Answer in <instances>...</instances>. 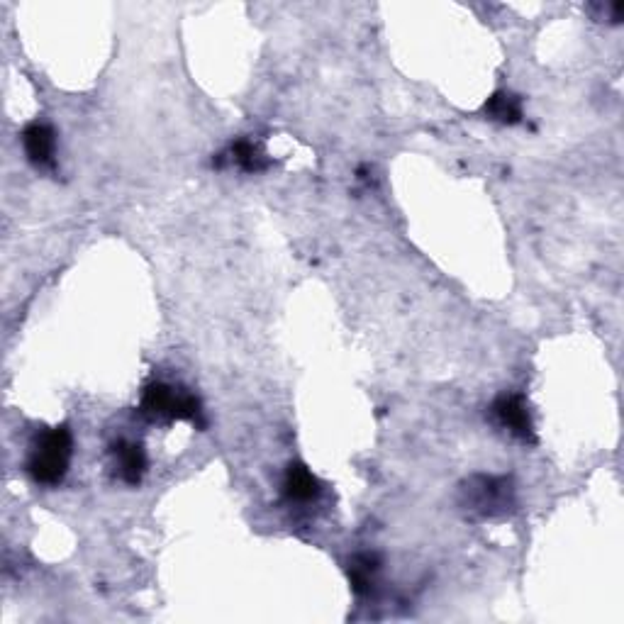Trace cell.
Listing matches in <instances>:
<instances>
[{
  "instance_id": "1",
  "label": "cell",
  "mask_w": 624,
  "mask_h": 624,
  "mask_svg": "<svg viewBox=\"0 0 624 624\" xmlns=\"http://www.w3.org/2000/svg\"><path fill=\"white\" fill-rule=\"evenodd\" d=\"M71 454H74V437L69 427H49L35 437L27 471L42 486H59L69 473Z\"/></svg>"
},
{
  "instance_id": "2",
  "label": "cell",
  "mask_w": 624,
  "mask_h": 624,
  "mask_svg": "<svg viewBox=\"0 0 624 624\" xmlns=\"http://www.w3.org/2000/svg\"><path fill=\"white\" fill-rule=\"evenodd\" d=\"M139 412L149 420H188L203 427V405L188 390L174 388L169 383H152L144 388Z\"/></svg>"
},
{
  "instance_id": "3",
  "label": "cell",
  "mask_w": 624,
  "mask_h": 624,
  "mask_svg": "<svg viewBox=\"0 0 624 624\" xmlns=\"http://www.w3.org/2000/svg\"><path fill=\"white\" fill-rule=\"evenodd\" d=\"M461 503L483 517L505 515L515 505V488L507 476H471L461 486Z\"/></svg>"
},
{
  "instance_id": "4",
  "label": "cell",
  "mask_w": 624,
  "mask_h": 624,
  "mask_svg": "<svg viewBox=\"0 0 624 624\" xmlns=\"http://www.w3.org/2000/svg\"><path fill=\"white\" fill-rule=\"evenodd\" d=\"M490 410H493V417L498 420L500 427H505L507 432L515 434L522 442H534V422L522 395L515 393L500 395Z\"/></svg>"
},
{
  "instance_id": "5",
  "label": "cell",
  "mask_w": 624,
  "mask_h": 624,
  "mask_svg": "<svg viewBox=\"0 0 624 624\" xmlns=\"http://www.w3.org/2000/svg\"><path fill=\"white\" fill-rule=\"evenodd\" d=\"M22 149H25L27 159L37 169H49L54 166V152H57V135L44 122H32L22 132Z\"/></svg>"
},
{
  "instance_id": "6",
  "label": "cell",
  "mask_w": 624,
  "mask_h": 624,
  "mask_svg": "<svg viewBox=\"0 0 624 624\" xmlns=\"http://www.w3.org/2000/svg\"><path fill=\"white\" fill-rule=\"evenodd\" d=\"M113 456H115V468L120 473L122 481L127 486H139L147 473V454L139 442H130V439H120L113 444Z\"/></svg>"
},
{
  "instance_id": "7",
  "label": "cell",
  "mask_w": 624,
  "mask_h": 624,
  "mask_svg": "<svg viewBox=\"0 0 624 624\" xmlns=\"http://www.w3.org/2000/svg\"><path fill=\"white\" fill-rule=\"evenodd\" d=\"M320 481L312 476V471L303 464H291L286 468V478H283V493L291 503H312L320 495Z\"/></svg>"
},
{
  "instance_id": "8",
  "label": "cell",
  "mask_w": 624,
  "mask_h": 624,
  "mask_svg": "<svg viewBox=\"0 0 624 624\" xmlns=\"http://www.w3.org/2000/svg\"><path fill=\"white\" fill-rule=\"evenodd\" d=\"M349 581L356 595H371L376 585V573L381 571V559L378 554H356L349 561Z\"/></svg>"
},
{
  "instance_id": "9",
  "label": "cell",
  "mask_w": 624,
  "mask_h": 624,
  "mask_svg": "<svg viewBox=\"0 0 624 624\" xmlns=\"http://www.w3.org/2000/svg\"><path fill=\"white\" fill-rule=\"evenodd\" d=\"M483 113H486L490 120L503 122V125H517L522 122V98L515 96L510 91H498L488 98V103L483 105Z\"/></svg>"
},
{
  "instance_id": "10",
  "label": "cell",
  "mask_w": 624,
  "mask_h": 624,
  "mask_svg": "<svg viewBox=\"0 0 624 624\" xmlns=\"http://www.w3.org/2000/svg\"><path fill=\"white\" fill-rule=\"evenodd\" d=\"M230 161L244 171V174H261L271 166L269 156L261 152L249 139H237L230 147Z\"/></svg>"
}]
</instances>
